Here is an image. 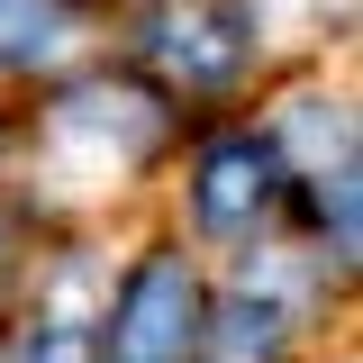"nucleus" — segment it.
I'll return each instance as SVG.
<instances>
[{
  "instance_id": "0eeeda50",
  "label": "nucleus",
  "mask_w": 363,
  "mask_h": 363,
  "mask_svg": "<svg viewBox=\"0 0 363 363\" xmlns=\"http://www.w3.org/2000/svg\"><path fill=\"white\" fill-rule=\"evenodd\" d=\"M0 255H9V218H0Z\"/></svg>"
},
{
  "instance_id": "20e7f679",
  "label": "nucleus",
  "mask_w": 363,
  "mask_h": 363,
  "mask_svg": "<svg viewBox=\"0 0 363 363\" xmlns=\"http://www.w3.org/2000/svg\"><path fill=\"white\" fill-rule=\"evenodd\" d=\"M200 345L218 363H281L291 345V309L272 291H227L218 309H200Z\"/></svg>"
},
{
  "instance_id": "39448f33",
  "label": "nucleus",
  "mask_w": 363,
  "mask_h": 363,
  "mask_svg": "<svg viewBox=\"0 0 363 363\" xmlns=\"http://www.w3.org/2000/svg\"><path fill=\"white\" fill-rule=\"evenodd\" d=\"M18 363H100V327H91L82 272H64V281H55V300L37 309V327H28Z\"/></svg>"
},
{
  "instance_id": "f257e3e1",
  "label": "nucleus",
  "mask_w": 363,
  "mask_h": 363,
  "mask_svg": "<svg viewBox=\"0 0 363 363\" xmlns=\"http://www.w3.org/2000/svg\"><path fill=\"white\" fill-rule=\"evenodd\" d=\"M200 354V281L173 245L145 255L109 309V336H100V363H191Z\"/></svg>"
},
{
  "instance_id": "f03ea898",
  "label": "nucleus",
  "mask_w": 363,
  "mask_h": 363,
  "mask_svg": "<svg viewBox=\"0 0 363 363\" xmlns=\"http://www.w3.org/2000/svg\"><path fill=\"white\" fill-rule=\"evenodd\" d=\"M281 182H291V164H281V136L272 128L264 136H218L200 155V173H191V209H200L209 236H245L281 200Z\"/></svg>"
},
{
  "instance_id": "423d86ee",
  "label": "nucleus",
  "mask_w": 363,
  "mask_h": 363,
  "mask_svg": "<svg viewBox=\"0 0 363 363\" xmlns=\"http://www.w3.org/2000/svg\"><path fill=\"white\" fill-rule=\"evenodd\" d=\"M18 9H28V0H0V28H9V18H18Z\"/></svg>"
},
{
  "instance_id": "7ed1b4c3",
  "label": "nucleus",
  "mask_w": 363,
  "mask_h": 363,
  "mask_svg": "<svg viewBox=\"0 0 363 363\" xmlns=\"http://www.w3.org/2000/svg\"><path fill=\"white\" fill-rule=\"evenodd\" d=\"M155 64L182 73V82H200V91H218V82H236L255 64V28L236 9H218V0H182L173 18L155 28Z\"/></svg>"
}]
</instances>
